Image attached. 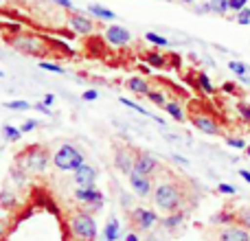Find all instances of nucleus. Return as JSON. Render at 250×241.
<instances>
[{"instance_id": "obj_8", "label": "nucleus", "mask_w": 250, "mask_h": 241, "mask_svg": "<svg viewBox=\"0 0 250 241\" xmlns=\"http://www.w3.org/2000/svg\"><path fill=\"white\" fill-rule=\"evenodd\" d=\"M191 120H193V127L200 129L202 134H208V136L222 134V127H220V123H217V119L208 117V114H195Z\"/></svg>"}, {"instance_id": "obj_25", "label": "nucleus", "mask_w": 250, "mask_h": 241, "mask_svg": "<svg viewBox=\"0 0 250 241\" xmlns=\"http://www.w3.org/2000/svg\"><path fill=\"white\" fill-rule=\"evenodd\" d=\"M147 64H149L151 68H165V57L158 55V53H149V55H147Z\"/></svg>"}, {"instance_id": "obj_44", "label": "nucleus", "mask_w": 250, "mask_h": 241, "mask_svg": "<svg viewBox=\"0 0 250 241\" xmlns=\"http://www.w3.org/2000/svg\"><path fill=\"white\" fill-rule=\"evenodd\" d=\"M198 13H211V7H208V2L200 4V7H198Z\"/></svg>"}, {"instance_id": "obj_11", "label": "nucleus", "mask_w": 250, "mask_h": 241, "mask_svg": "<svg viewBox=\"0 0 250 241\" xmlns=\"http://www.w3.org/2000/svg\"><path fill=\"white\" fill-rule=\"evenodd\" d=\"M11 46L20 53H40V40L33 35H18L11 40Z\"/></svg>"}, {"instance_id": "obj_6", "label": "nucleus", "mask_w": 250, "mask_h": 241, "mask_svg": "<svg viewBox=\"0 0 250 241\" xmlns=\"http://www.w3.org/2000/svg\"><path fill=\"white\" fill-rule=\"evenodd\" d=\"M158 158L151 154H145V151H141V154L134 156V171L141 173V176H154L156 169H158Z\"/></svg>"}, {"instance_id": "obj_38", "label": "nucleus", "mask_w": 250, "mask_h": 241, "mask_svg": "<svg viewBox=\"0 0 250 241\" xmlns=\"http://www.w3.org/2000/svg\"><path fill=\"white\" fill-rule=\"evenodd\" d=\"M35 127H38V120H35V119H31V120H24V123L20 125L22 134H26V132H33Z\"/></svg>"}, {"instance_id": "obj_30", "label": "nucleus", "mask_w": 250, "mask_h": 241, "mask_svg": "<svg viewBox=\"0 0 250 241\" xmlns=\"http://www.w3.org/2000/svg\"><path fill=\"white\" fill-rule=\"evenodd\" d=\"M229 68L233 70V73L237 75V77H244V75H248V70H250L246 64H242V61H230Z\"/></svg>"}, {"instance_id": "obj_23", "label": "nucleus", "mask_w": 250, "mask_h": 241, "mask_svg": "<svg viewBox=\"0 0 250 241\" xmlns=\"http://www.w3.org/2000/svg\"><path fill=\"white\" fill-rule=\"evenodd\" d=\"M198 88L202 92H207V95H215V86H213L211 79L207 77V73H200L198 75Z\"/></svg>"}, {"instance_id": "obj_1", "label": "nucleus", "mask_w": 250, "mask_h": 241, "mask_svg": "<svg viewBox=\"0 0 250 241\" xmlns=\"http://www.w3.org/2000/svg\"><path fill=\"white\" fill-rule=\"evenodd\" d=\"M154 202L160 211L178 213L185 204V193L176 182H158L154 189Z\"/></svg>"}, {"instance_id": "obj_37", "label": "nucleus", "mask_w": 250, "mask_h": 241, "mask_svg": "<svg viewBox=\"0 0 250 241\" xmlns=\"http://www.w3.org/2000/svg\"><path fill=\"white\" fill-rule=\"evenodd\" d=\"M217 191H220L222 195H235L237 193V189L230 186V184H226V182H220V184H217Z\"/></svg>"}, {"instance_id": "obj_4", "label": "nucleus", "mask_w": 250, "mask_h": 241, "mask_svg": "<svg viewBox=\"0 0 250 241\" xmlns=\"http://www.w3.org/2000/svg\"><path fill=\"white\" fill-rule=\"evenodd\" d=\"M46 164H48V154L44 149H40V147L29 149L20 160V167L24 171H33V173H42L46 169Z\"/></svg>"}, {"instance_id": "obj_35", "label": "nucleus", "mask_w": 250, "mask_h": 241, "mask_svg": "<svg viewBox=\"0 0 250 241\" xmlns=\"http://www.w3.org/2000/svg\"><path fill=\"white\" fill-rule=\"evenodd\" d=\"M237 22L239 24H244V26L250 24V9L248 7H244L242 11H237Z\"/></svg>"}, {"instance_id": "obj_7", "label": "nucleus", "mask_w": 250, "mask_h": 241, "mask_svg": "<svg viewBox=\"0 0 250 241\" xmlns=\"http://www.w3.org/2000/svg\"><path fill=\"white\" fill-rule=\"evenodd\" d=\"M217 241H250V230L239 224H226L217 230Z\"/></svg>"}, {"instance_id": "obj_21", "label": "nucleus", "mask_w": 250, "mask_h": 241, "mask_svg": "<svg viewBox=\"0 0 250 241\" xmlns=\"http://www.w3.org/2000/svg\"><path fill=\"white\" fill-rule=\"evenodd\" d=\"M165 112L176 120H185V112H182V105L178 103V101H167V103H165Z\"/></svg>"}, {"instance_id": "obj_3", "label": "nucleus", "mask_w": 250, "mask_h": 241, "mask_svg": "<svg viewBox=\"0 0 250 241\" xmlns=\"http://www.w3.org/2000/svg\"><path fill=\"white\" fill-rule=\"evenodd\" d=\"M53 162L60 171H75L77 167L83 164V154L73 145H62L57 154L53 156Z\"/></svg>"}, {"instance_id": "obj_20", "label": "nucleus", "mask_w": 250, "mask_h": 241, "mask_svg": "<svg viewBox=\"0 0 250 241\" xmlns=\"http://www.w3.org/2000/svg\"><path fill=\"white\" fill-rule=\"evenodd\" d=\"M182 221H185V213H182V211H178V213H169V217L163 221V226H165L167 230H176L178 226L182 224Z\"/></svg>"}, {"instance_id": "obj_9", "label": "nucleus", "mask_w": 250, "mask_h": 241, "mask_svg": "<svg viewBox=\"0 0 250 241\" xmlns=\"http://www.w3.org/2000/svg\"><path fill=\"white\" fill-rule=\"evenodd\" d=\"M127 178H129V186H132V191L138 195V198H147V195L154 191V186H151V180L147 176H141V173L132 171Z\"/></svg>"}, {"instance_id": "obj_26", "label": "nucleus", "mask_w": 250, "mask_h": 241, "mask_svg": "<svg viewBox=\"0 0 250 241\" xmlns=\"http://www.w3.org/2000/svg\"><path fill=\"white\" fill-rule=\"evenodd\" d=\"M13 204H16V193H11V191H2V195H0V206L11 208Z\"/></svg>"}, {"instance_id": "obj_22", "label": "nucleus", "mask_w": 250, "mask_h": 241, "mask_svg": "<svg viewBox=\"0 0 250 241\" xmlns=\"http://www.w3.org/2000/svg\"><path fill=\"white\" fill-rule=\"evenodd\" d=\"M235 224L250 230V206H244V208H239V211H235Z\"/></svg>"}, {"instance_id": "obj_13", "label": "nucleus", "mask_w": 250, "mask_h": 241, "mask_svg": "<svg viewBox=\"0 0 250 241\" xmlns=\"http://www.w3.org/2000/svg\"><path fill=\"white\" fill-rule=\"evenodd\" d=\"M97 180V169L90 167V164L83 162L82 167L75 169V182H77V186H90L95 184Z\"/></svg>"}, {"instance_id": "obj_12", "label": "nucleus", "mask_w": 250, "mask_h": 241, "mask_svg": "<svg viewBox=\"0 0 250 241\" xmlns=\"http://www.w3.org/2000/svg\"><path fill=\"white\" fill-rule=\"evenodd\" d=\"M105 40H108L110 44H114V46H125V44L132 40V33H129L127 29H123V26L114 24L105 31Z\"/></svg>"}, {"instance_id": "obj_42", "label": "nucleus", "mask_w": 250, "mask_h": 241, "mask_svg": "<svg viewBox=\"0 0 250 241\" xmlns=\"http://www.w3.org/2000/svg\"><path fill=\"white\" fill-rule=\"evenodd\" d=\"M55 4H60V7L64 9H73V0H53Z\"/></svg>"}, {"instance_id": "obj_15", "label": "nucleus", "mask_w": 250, "mask_h": 241, "mask_svg": "<svg viewBox=\"0 0 250 241\" xmlns=\"http://www.w3.org/2000/svg\"><path fill=\"white\" fill-rule=\"evenodd\" d=\"M114 164H117V169L125 176H129V173L134 171V156H129L127 149H119L117 156H114Z\"/></svg>"}, {"instance_id": "obj_19", "label": "nucleus", "mask_w": 250, "mask_h": 241, "mask_svg": "<svg viewBox=\"0 0 250 241\" xmlns=\"http://www.w3.org/2000/svg\"><path fill=\"white\" fill-rule=\"evenodd\" d=\"M208 7H211V13L226 16L230 11V0H208Z\"/></svg>"}, {"instance_id": "obj_10", "label": "nucleus", "mask_w": 250, "mask_h": 241, "mask_svg": "<svg viewBox=\"0 0 250 241\" xmlns=\"http://www.w3.org/2000/svg\"><path fill=\"white\" fill-rule=\"evenodd\" d=\"M132 220L141 230H149V228H154V224L158 221V215H156L154 211H149V208H134Z\"/></svg>"}, {"instance_id": "obj_49", "label": "nucleus", "mask_w": 250, "mask_h": 241, "mask_svg": "<svg viewBox=\"0 0 250 241\" xmlns=\"http://www.w3.org/2000/svg\"><path fill=\"white\" fill-rule=\"evenodd\" d=\"M180 2H185V4H193L195 0H180Z\"/></svg>"}, {"instance_id": "obj_39", "label": "nucleus", "mask_w": 250, "mask_h": 241, "mask_svg": "<svg viewBox=\"0 0 250 241\" xmlns=\"http://www.w3.org/2000/svg\"><path fill=\"white\" fill-rule=\"evenodd\" d=\"M246 4H248V0H230V9H233L235 13L242 11V9L246 7Z\"/></svg>"}, {"instance_id": "obj_31", "label": "nucleus", "mask_w": 250, "mask_h": 241, "mask_svg": "<svg viewBox=\"0 0 250 241\" xmlns=\"http://www.w3.org/2000/svg\"><path fill=\"white\" fill-rule=\"evenodd\" d=\"M40 68L46 70V73H57V75H64V68L57 64H53V61H40Z\"/></svg>"}, {"instance_id": "obj_5", "label": "nucleus", "mask_w": 250, "mask_h": 241, "mask_svg": "<svg viewBox=\"0 0 250 241\" xmlns=\"http://www.w3.org/2000/svg\"><path fill=\"white\" fill-rule=\"evenodd\" d=\"M75 200L83 202L86 206H90L92 211H97V208L104 206V193H101V191L97 189L95 184H90V186H77V191H75Z\"/></svg>"}, {"instance_id": "obj_41", "label": "nucleus", "mask_w": 250, "mask_h": 241, "mask_svg": "<svg viewBox=\"0 0 250 241\" xmlns=\"http://www.w3.org/2000/svg\"><path fill=\"white\" fill-rule=\"evenodd\" d=\"M33 108L38 110V112H42V114H51V108H46L44 103H33Z\"/></svg>"}, {"instance_id": "obj_2", "label": "nucleus", "mask_w": 250, "mask_h": 241, "mask_svg": "<svg viewBox=\"0 0 250 241\" xmlns=\"http://www.w3.org/2000/svg\"><path fill=\"white\" fill-rule=\"evenodd\" d=\"M70 235L77 241H95L97 237V224L92 220V215L88 213H75L68 221Z\"/></svg>"}, {"instance_id": "obj_27", "label": "nucleus", "mask_w": 250, "mask_h": 241, "mask_svg": "<svg viewBox=\"0 0 250 241\" xmlns=\"http://www.w3.org/2000/svg\"><path fill=\"white\" fill-rule=\"evenodd\" d=\"M145 40L151 44H156V46H169V40L163 38V35H158V33H145Z\"/></svg>"}, {"instance_id": "obj_14", "label": "nucleus", "mask_w": 250, "mask_h": 241, "mask_svg": "<svg viewBox=\"0 0 250 241\" xmlns=\"http://www.w3.org/2000/svg\"><path fill=\"white\" fill-rule=\"evenodd\" d=\"M68 24L73 26L75 33H82V35L92 33V20L88 16H83V13H70Z\"/></svg>"}, {"instance_id": "obj_29", "label": "nucleus", "mask_w": 250, "mask_h": 241, "mask_svg": "<svg viewBox=\"0 0 250 241\" xmlns=\"http://www.w3.org/2000/svg\"><path fill=\"white\" fill-rule=\"evenodd\" d=\"M147 99H149L151 103L160 105V108H165V103H167V99H165V95H163V92H158V90H149V95H147Z\"/></svg>"}, {"instance_id": "obj_17", "label": "nucleus", "mask_w": 250, "mask_h": 241, "mask_svg": "<svg viewBox=\"0 0 250 241\" xmlns=\"http://www.w3.org/2000/svg\"><path fill=\"white\" fill-rule=\"evenodd\" d=\"M119 233H121L119 220H117V217H110L108 224H105V228H104V239L105 241H117L119 239Z\"/></svg>"}, {"instance_id": "obj_46", "label": "nucleus", "mask_w": 250, "mask_h": 241, "mask_svg": "<svg viewBox=\"0 0 250 241\" xmlns=\"http://www.w3.org/2000/svg\"><path fill=\"white\" fill-rule=\"evenodd\" d=\"M173 160H176V162H180V164H189V160H187V158H180V156H173Z\"/></svg>"}, {"instance_id": "obj_16", "label": "nucleus", "mask_w": 250, "mask_h": 241, "mask_svg": "<svg viewBox=\"0 0 250 241\" xmlns=\"http://www.w3.org/2000/svg\"><path fill=\"white\" fill-rule=\"evenodd\" d=\"M127 88L134 92V95H138V97H147L149 95V83H147V79H143V77H132V79H127Z\"/></svg>"}, {"instance_id": "obj_40", "label": "nucleus", "mask_w": 250, "mask_h": 241, "mask_svg": "<svg viewBox=\"0 0 250 241\" xmlns=\"http://www.w3.org/2000/svg\"><path fill=\"white\" fill-rule=\"evenodd\" d=\"M82 99L83 101H97V99H99V92H97V90H86L82 95Z\"/></svg>"}, {"instance_id": "obj_47", "label": "nucleus", "mask_w": 250, "mask_h": 241, "mask_svg": "<svg viewBox=\"0 0 250 241\" xmlns=\"http://www.w3.org/2000/svg\"><path fill=\"white\" fill-rule=\"evenodd\" d=\"M125 241H138V235L136 233H129L127 237H125Z\"/></svg>"}, {"instance_id": "obj_32", "label": "nucleus", "mask_w": 250, "mask_h": 241, "mask_svg": "<svg viewBox=\"0 0 250 241\" xmlns=\"http://www.w3.org/2000/svg\"><path fill=\"white\" fill-rule=\"evenodd\" d=\"M4 108L18 110V112H24V110L31 108V103H26V101H9V103H4Z\"/></svg>"}, {"instance_id": "obj_48", "label": "nucleus", "mask_w": 250, "mask_h": 241, "mask_svg": "<svg viewBox=\"0 0 250 241\" xmlns=\"http://www.w3.org/2000/svg\"><path fill=\"white\" fill-rule=\"evenodd\" d=\"M2 235H4V224L0 221V237H2Z\"/></svg>"}, {"instance_id": "obj_43", "label": "nucleus", "mask_w": 250, "mask_h": 241, "mask_svg": "<svg viewBox=\"0 0 250 241\" xmlns=\"http://www.w3.org/2000/svg\"><path fill=\"white\" fill-rule=\"evenodd\" d=\"M53 103H55V95H46V97H44V105H46V108H51Z\"/></svg>"}, {"instance_id": "obj_33", "label": "nucleus", "mask_w": 250, "mask_h": 241, "mask_svg": "<svg viewBox=\"0 0 250 241\" xmlns=\"http://www.w3.org/2000/svg\"><path fill=\"white\" fill-rule=\"evenodd\" d=\"M121 103L125 105V108H132V110H136V112H138V114H145V117H151V114H149V112H147V110H145V108H141V105H138V103H134V101L125 99V97H121Z\"/></svg>"}, {"instance_id": "obj_18", "label": "nucleus", "mask_w": 250, "mask_h": 241, "mask_svg": "<svg viewBox=\"0 0 250 241\" xmlns=\"http://www.w3.org/2000/svg\"><path fill=\"white\" fill-rule=\"evenodd\" d=\"M88 13L97 16L99 20H114V18H117V13H114L112 9H105V7H101V4H90V7H88Z\"/></svg>"}, {"instance_id": "obj_45", "label": "nucleus", "mask_w": 250, "mask_h": 241, "mask_svg": "<svg viewBox=\"0 0 250 241\" xmlns=\"http://www.w3.org/2000/svg\"><path fill=\"white\" fill-rule=\"evenodd\" d=\"M239 176H242L244 180H246L248 184H250V171H248V169H242V171H239Z\"/></svg>"}, {"instance_id": "obj_34", "label": "nucleus", "mask_w": 250, "mask_h": 241, "mask_svg": "<svg viewBox=\"0 0 250 241\" xmlns=\"http://www.w3.org/2000/svg\"><path fill=\"white\" fill-rule=\"evenodd\" d=\"M226 145L229 147H235V149H246V141L244 138H226Z\"/></svg>"}, {"instance_id": "obj_24", "label": "nucleus", "mask_w": 250, "mask_h": 241, "mask_svg": "<svg viewBox=\"0 0 250 241\" xmlns=\"http://www.w3.org/2000/svg\"><path fill=\"white\" fill-rule=\"evenodd\" d=\"M2 134L7 136V141H20L22 138V129L20 127H13V125H2Z\"/></svg>"}, {"instance_id": "obj_36", "label": "nucleus", "mask_w": 250, "mask_h": 241, "mask_svg": "<svg viewBox=\"0 0 250 241\" xmlns=\"http://www.w3.org/2000/svg\"><path fill=\"white\" fill-rule=\"evenodd\" d=\"M237 112L246 123H250V105L248 103H237Z\"/></svg>"}, {"instance_id": "obj_50", "label": "nucleus", "mask_w": 250, "mask_h": 241, "mask_svg": "<svg viewBox=\"0 0 250 241\" xmlns=\"http://www.w3.org/2000/svg\"><path fill=\"white\" fill-rule=\"evenodd\" d=\"M246 151H248V156H250V145H248V147H246Z\"/></svg>"}, {"instance_id": "obj_28", "label": "nucleus", "mask_w": 250, "mask_h": 241, "mask_svg": "<svg viewBox=\"0 0 250 241\" xmlns=\"http://www.w3.org/2000/svg\"><path fill=\"white\" fill-rule=\"evenodd\" d=\"M213 221L220 226H226V224H235V213H220V215L213 217Z\"/></svg>"}]
</instances>
